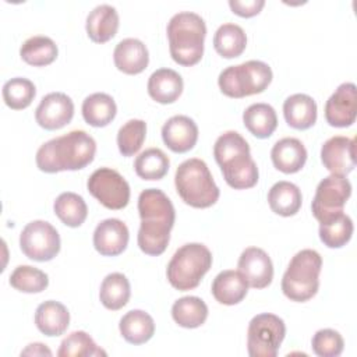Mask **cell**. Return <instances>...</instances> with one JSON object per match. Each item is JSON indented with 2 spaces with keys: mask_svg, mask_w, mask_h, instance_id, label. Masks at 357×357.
I'll return each mask as SVG.
<instances>
[{
  "mask_svg": "<svg viewBox=\"0 0 357 357\" xmlns=\"http://www.w3.org/2000/svg\"><path fill=\"white\" fill-rule=\"evenodd\" d=\"M138 212L141 218L137 236L139 250L152 257L163 254L176 220L172 201L162 190L146 188L138 197Z\"/></svg>",
  "mask_w": 357,
  "mask_h": 357,
  "instance_id": "obj_1",
  "label": "cell"
},
{
  "mask_svg": "<svg viewBox=\"0 0 357 357\" xmlns=\"http://www.w3.org/2000/svg\"><path fill=\"white\" fill-rule=\"evenodd\" d=\"M95 153V139L82 130H73L42 144L36 152L35 162L38 169L45 173L79 170L93 160Z\"/></svg>",
  "mask_w": 357,
  "mask_h": 357,
  "instance_id": "obj_2",
  "label": "cell"
},
{
  "mask_svg": "<svg viewBox=\"0 0 357 357\" xmlns=\"http://www.w3.org/2000/svg\"><path fill=\"white\" fill-rule=\"evenodd\" d=\"M213 156L225 181L234 190L251 188L258 183V167L251 158L250 145L237 131H226L213 145Z\"/></svg>",
  "mask_w": 357,
  "mask_h": 357,
  "instance_id": "obj_3",
  "label": "cell"
},
{
  "mask_svg": "<svg viewBox=\"0 0 357 357\" xmlns=\"http://www.w3.org/2000/svg\"><path fill=\"white\" fill-rule=\"evenodd\" d=\"M169 50L172 59L180 66H194L204 54L206 25L201 15L180 11L167 22Z\"/></svg>",
  "mask_w": 357,
  "mask_h": 357,
  "instance_id": "obj_4",
  "label": "cell"
},
{
  "mask_svg": "<svg viewBox=\"0 0 357 357\" xmlns=\"http://www.w3.org/2000/svg\"><path fill=\"white\" fill-rule=\"evenodd\" d=\"M174 184L180 198L192 208H209L219 199L220 191L209 167L198 158H191L178 165Z\"/></svg>",
  "mask_w": 357,
  "mask_h": 357,
  "instance_id": "obj_5",
  "label": "cell"
},
{
  "mask_svg": "<svg viewBox=\"0 0 357 357\" xmlns=\"http://www.w3.org/2000/svg\"><path fill=\"white\" fill-rule=\"evenodd\" d=\"M322 258L311 248L298 251L289 262L282 278V291L291 301L304 303L312 298L319 287Z\"/></svg>",
  "mask_w": 357,
  "mask_h": 357,
  "instance_id": "obj_6",
  "label": "cell"
},
{
  "mask_svg": "<svg viewBox=\"0 0 357 357\" xmlns=\"http://www.w3.org/2000/svg\"><path fill=\"white\" fill-rule=\"evenodd\" d=\"M212 266V252L201 243L181 245L167 264L166 275L169 283L180 290L195 289Z\"/></svg>",
  "mask_w": 357,
  "mask_h": 357,
  "instance_id": "obj_7",
  "label": "cell"
},
{
  "mask_svg": "<svg viewBox=\"0 0 357 357\" xmlns=\"http://www.w3.org/2000/svg\"><path fill=\"white\" fill-rule=\"evenodd\" d=\"M271 67L259 60H248L225 68L218 78L223 95L234 99L264 92L272 81Z\"/></svg>",
  "mask_w": 357,
  "mask_h": 357,
  "instance_id": "obj_8",
  "label": "cell"
},
{
  "mask_svg": "<svg viewBox=\"0 0 357 357\" xmlns=\"http://www.w3.org/2000/svg\"><path fill=\"white\" fill-rule=\"evenodd\" d=\"M286 335V325L275 314L255 315L247 331V350L251 357H276Z\"/></svg>",
  "mask_w": 357,
  "mask_h": 357,
  "instance_id": "obj_9",
  "label": "cell"
},
{
  "mask_svg": "<svg viewBox=\"0 0 357 357\" xmlns=\"http://www.w3.org/2000/svg\"><path fill=\"white\" fill-rule=\"evenodd\" d=\"M86 188L105 208L119 211L128 205L130 185L114 169H96L86 181Z\"/></svg>",
  "mask_w": 357,
  "mask_h": 357,
  "instance_id": "obj_10",
  "label": "cell"
},
{
  "mask_svg": "<svg viewBox=\"0 0 357 357\" xmlns=\"http://www.w3.org/2000/svg\"><path fill=\"white\" fill-rule=\"evenodd\" d=\"M20 247L24 255L29 259L46 262L59 254L60 236L49 222L32 220L20 234Z\"/></svg>",
  "mask_w": 357,
  "mask_h": 357,
  "instance_id": "obj_11",
  "label": "cell"
},
{
  "mask_svg": "<svg viewBox=\"0 0 357 357\" xmlns=\"http://www.w3.org/2000/svg\"><path fill=\"white\" fill-rule=\"evenodd\" d=\"M351 195V184L346 177L331 174L319 181L311 209L318 222L343 212V206Z\"/></svg>",
  "mask_w": 357,
  "mask_h": 357,
  "instance_id": "obj_12",
  "label": "cell"
},
{
  "mask_svg": "<svg viewBox=\"0 0 357 357\" xmlns=\"http://www.w3.org/2000/svg\"><path fill=\"white\" fill-rule=\"evenodd\" d=\"M357 89L353 82H343L325 103V119L329 126L344 128L356 121Z\"/></svg>",
  "mask_w": 357,
  "mask_h": 357,
  "instance_id": "obj_13",
  "label": "cell"
},
{
  "mask_svg": "<svg viewBox=\"0 0 357 357\" xmlns=\"http://www.w3.org/2000/svg\"><path fill=\"white\" fill-rule=\"evenodd\" d=\"M321 162L332 174L346 177L356 166L354 138L335 135L326 139L321 148Z\"/></svg>",
  "mask_w": 357,
  "mask_h": 357,
  "instance_id": "obj_14",
  "label": "cell"
},
{
  "mask_svg": "<svg viewBox=\"0 0 357 357\" xmlns=\"http://www.w3.org/2000/svg\"><path fill=\"white\" fill-rule=\"evenodd\" d=\"M73 116L74 102L63 92L45 95L35 110V120L45 130H59L68 124Z\"/></svg>",
  "mask_w": 357,
  "mask_h": 357,
  "instance_id": "obj_15",
  "label": "cell"
},
{
  "mask_svg": "<svg viewBox=\"0 0 357 357\" xmlns=\"http://www.w3.org/2000/svg\"><path fill=\"white\" fill-rule=\"evenodd\" d=\"M238 272L245 278L248 286L265 289L273 279V265L269 255L258 247L245 248L237 262Z\"/></svg>",
  "mask_w": 357,
  "mask_h": 357,
  "instance_id": "obj_16",
  "label": "cell"
},
{
  "mask_svg": "<svg viewBox=\"0 0 357 357\" xmlns=\"http://www.w3.org/2000/svg\"><path fill=\"white\" fill-rule=\"evenodd\" d=\"M128 227L120 219H105L95 227L93 247L103 257L120 255L128 244Z\"/></svg>",
  "mask_w": 357,
  "mask_h": 357,
  "instance_id": "obj_17",
  "label": "cell"
},
{
  "mask_svg": "<svg viewBox=\"0 0 357 357\" xmlns=\"http://www.w3.org/2000/svg\"><path fill=\"white\" fill-rule=\"evenodd\" d=\"M162 139L176 153L188 152L198 141V126L188 116H173L162 127Z\"/></svg>",
  "mask_w": 357,
  "mask_h": 357,
  "instance_id": "obj_18",
  "label": "cell"
},
{
  "mask_svg": "<svg viewBox=\"0 0 357 357\" xmlns=\"http://www.w3.org/2000/svg\"><path fill=\"white\" fill-rule=\"evenodd\" d=\"M113 60L117 70L128 75H135L146 68L149 53L142 40L137 38H126L116 45Z\"/></svg>",
  "mask_w": 357,
  "mask_h": 357,
  "instance_id": "obj_19",
  "label": "cell"
},
{
  "mask_svg": "<svg viewBox=\"0 0 357 357\" xmlns=\"http://www.w3.org/2000/svg\"><path fill=\"white\" fill-rule=\"evenodd\" d=\"M273 166L286 174L297 173L307 160V149L304 144L293 137H286L275 142L271 151Z\"/></svg>",
  "mask_w": 357,
  "mask_h": 357,
  "instance_id": "obj_20",
  "label": "cell"
},
{
  "mask_svg": "<svg viewBox=\"0 0 357 357\" xmlns=\"http://www.w3.org/2000/svg\"><path fill=\"white\" fill-rule=\"evenodd\" d=\"M119 24L117 10L110 4H99L88 14L85 29L92 42L105 43L117 33Z\"/></svg>",
  "mask_w": 357,
  "mask_h": 357,
  "instance_id": "obj_21",
  "label": "cell"
},
{
  "mask_svg": "<svg viewBox=\"0 0 357 357\" xmlns=\"http://www.w3.org/2000/svg\"><path fill=\"white\" fill-rule=\"evenodd\" d=\"M215 300L225 305H234L243 301L248 291V282L245 278L233 269L222 271L216 275L211 287Z\"/></svg>",
  "mask_w": 357,
  "mask_h": 357,
  "instance_id": "obj_22",
  "label": "cell"
},
{
  "mask_svg": "<svg viewBox=\"0 0 357 357\" xmlns=\"http://www.w3.org/2000/svg\"><path fill=\"white\" fill-rule=\"evenodd\" d=\"M183 78L172 68H159L148 79V93L158 103L167 105L176 102L183 92Z\"/></svg>",
  "mask_w": 357,
  "mask_h": 357,
  "instance_id": "obj_23",
  "label": "cell"
},
{
  "mask_svg": "<svg viewBox=\"0 0 357 357\" xmlns=\"http://www.w3.org/2000/svg\"><path fill=\"white\" fill-rule=\"evenodd\" d=\"M35 325L46 336H60L70 325V312L64 304L47 300L38 305L35 311Z\"/></svg>",
  "mask_w": 357,
  "mask_h": 357,
  "instance_id": "obj_24",
  "label": "cell"
},
{
  "mask_svg": "<svg viewBox=\"0 0 357 357\" xmlns=\"http://www.w3.org/2000/svg\"><path fill=\"white\" fill-rule=\"evenodd\" d=\"M286 123L296 130H307L317 121V103L305 93L290 95L283 103Z\"/></svg>",
  "mask_w": 357,
  "mask_h": 357,
  "instance_id": "obj_25",
  "label": "cell"
},
{
  "mask_svg": "<svg viewBox=\"0 0 357 357\" xmlns=\"http://www.w3.org/2000/svg\"><path fill=\"white\" fill-rule=\"evenodd\" d=\"M119 329L126 342L131 344H142L153 336L155 322L148 312L142 310H131L121 317Z\"/></svg>",
  "mask_w": 357,
  "mask_h": 357,
  "instance_id": "obj_26",
  "label": "cell"
},
{
  "mask_svg": "<svg viewBox=\"0 0 357 357\" xmlns=\"http://www.w3.org/2000/svg\"><path fill=\"white\" fill-rule=\"evenodd\" d=\"M301 201L300 188L290 181H278L268 192V204L272 212L284 218L296 215L301 208Z\"/></svg>",
  "mask_w": 357,
  "mask_h": 357,
  "instance_id": "obj_27",
  "label": "cell"
},
{
  "mask_svg": "<svg viewBox=\"0 0 357 357\" xmlns=\"http://www.w3.org/2000/svg\"><path fill=\"white\" fill-rule=\"evenodd\" d=\"M245 128L257 138H269L278 127L275 109L268 103H252L243 113Z\"/></svg>",
  "mask_w": 357,
  "mask_h": 357,
  "instance_id": "obj_28",
  "label": "cell"
},
{
  "mask_svg": "<svg viewBox=\"0 0 357 357\" xmlns=\"http://www.w3.org/2000/svg\"><path fill=\"white\" fill-rule=\"evenodd\" d=\"M82 117L92 127H105L116 117L114 99L105 92H95L82 102Z\"/></svg>",
  "mask_w": 357,
  "mask_h": 357,
  "instance_id": "obj_29",
  "label": "cell"
},
{
  "mask_svg": "<svg viewBox=\"0 0 357 357\" xmlns=\"http://www.w3.org/2000/svg\"><path fill=\"white\" fill-rule=\"evenodd\" d=\"M172 317L177 325L194 329L206 321L208 305L197 296H185L174 301L172 307Z\"/></svg>",
  "mask_w": 357,
  "mask_h": 357,
  "instance_id": "obj_30",
  "label": "cell"
},
{
  "mask_svg": "<svg viewBox=\"0 0 357 357\" xmlns=\"http://www.w3.org/2000/svg\"><path fill=\"white\" fill-rule=\"evenodd\" d=\"M353 220L344 212L319 222V238L329 248L346 245L353 234Z\"/></svg>",
  "mask_w": 357,
  "mask_h": 357,
  "instance_id": "obj_31",
  "label": "cell"
},
{
  "mask_svg": "<svg viewBox=\"0 0 357 357\" xmlns=\"http://www.w3.org/2000/svg\"><path fill=\"white\" fill-rule=\"evenodd\" d=\"M131 296V287L130 282L126 278V275L113 272L109 273L100 283L99 290V298L100 303L112 311H117L123 308Z\"/></svg>",
  "mask_w": 357,
  "mask_h": 357,
  "instance_id": "obj_32",
  "label": "cell"
},
{
  "mask_svg": "<svg viewBox=\"0 0 357 357\" xmlns=\"http://www.w3.org/2000/svg\"><path fill=\"white\" fill-rule=\"evenodd\" d=\"M247 46V36L244 29L237 24L220 25L213 36L215 50L225 59L238 57Z\"/></svg>",
  "mask_w": 357,
  "mask_h": 357,
  "instance_id": "obj_33",
  "label": "cell"
},
{
  "mask_svg": "<svg viewBox=\"0 0 357 357\" xmlns=\"http://www.w3.org/2000/svg\"><path fill=\"white\" fill-rule=\"evenodd\" d=\"M57 53V45L53 42V39L43 35H36L26 39L20 49L21 59L33 67L52 64L56 60Z\"/></svg>",
  "mask_w": 357,
  "mask_h": 357,
  "instance_id": "obj_34",
  "label": "cell"
},
{
  "mask_svg": "<svg viewBox=\"0 0 357 357\" xmlns=\"http://www.w3.org/2000/svg\"><path fill=\"white\" fill-rule=\"evenodd\" d=\"M53 209L56 216L68 227L81 226L88 215V206L84 198L75 192H61L54 204Z\"/></svg>",
  "mask_w": 357,
  "mask_h": 357,
  "instance_id": "obj_35",
  "label": "cell"
},
{
  "mask_svg": "<svg viewBox=\"0 0 357 357\" xmlns=\"http://www.w3.org/2000/svg\"><path fill=\"white\" fill-rule=\"evenodd\" d=\"M170 160L167 155L159 148H148L141 152L135 162L134 169L138 177L144 180H160L169 172Z\"/></svg>",
  "mask_w": 357,
  "mask_h": 357,
  "instance_id": "obj_36",
  "label": "cell"
},
{
  "mask_svg": "<svg viewBox=\"0 0 357 357\" xmlns=\"http://www.w3.org/2000/svg\"><path fill=\"white\" fill-rule=\"evenodd\" d=\"M3 100L4 103L13 109V110H21L28 107L35 95H36V88L33 82L28 78L22 77H15L8 79L3 85Z\"/></svg>",
  "mask_w": 357,
  "mask_h": 357,
  "instance_id": "obj_37",
  "label": "cell"
},
{
  "mask_svg": "<svg viewBox=\"0 0 357 357\" xmlns=\"http://www.w3.org/2000/svg\"><path fill=\"white\" fill-rule=\"evenodd\" d=\"M59 357H88V356H106L93 339L84 331L71 332L63 339L57 351Z\"/></svg>",
  "mask_w": 357,
  "mask_h": 357,
  "instance_id": "obj_38",
  "label": "cell"
},
{
  "mask_svg": "<svg viewBox=\"0 0 357 357\" xmlns=\"http://www.w3.org/2000/svg\"><path fill=\"white\" fill-rule=\"evenodd\" d=\"M10 284L22 293H40L49 284L47 275L31 265H18L10 275Z\"/></svg>",
  "mask_w": 357,
  "mask_h": 357,
  "instance_id": "obj_39",
  "label": "cell"
},
{
  "mask_svg": "<svg viewBox=\"0 0 357 357\" xmlns=\"http://www.w3.org/2000/svg\"><path fill=\"white\" fill-rule=\"evenodd\" d=\"M146 137V123L139 119H131L124 123L117 132V146L123 156L135 155Z\"/></svg>",
  "mask_w": 357,
  "mask_h": 357,
  "instance_id": "obj_40",
  "label": "cell"
},
{
  "mask_svg": "<svg viewBox=\"0 0 357 357\" xmlns=\"http://www.w3.org/2000/svg\"><path fill=\"white\" fill-rule=\"evenodd\" d=\"M312 351L319 357H337L342 354L344 342L335 329H319L311 340Z\"/></svg>",
  "mask_w": 357,
  "mask_h": 357,
  "instance_id": "obj_41",
  "label": "cell"
},
{
  "mask_svg": "<svg viewBox=\"0 0 357 357\" xmlns=\"http://www.w3.org/2000/svg\"><path fill=\"white\" fill-rule=\"evenodd\" d=\"M264 6L265 0H229V7L231 8V11L244 18H250L259 14Z\"/></svg>",
  "mask_w": 357,
  "mask_h": 357,
  "instance_id": "obj_42",
  "label": "cell"
},
{
  "mask_svg": "<svg viewBox=\"0 0 357 357\" xmlns=\"http://www.w3.org/2000/svg\"><path fill=\"white\" fill-rule=\"evenodd\" d=\"M21 356H52V351L43 343H31L21 351Z\"/></svg>",
  "mask_w": 357,
  "mask_h": 357,
  "instance_id": "obj_43",
  "label": "cell"
}]
</instances>
